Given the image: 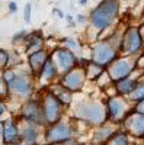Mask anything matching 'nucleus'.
<instances>
[{"label":"nucleus","instance_id":"nucleus-1","mask_svg":"<svg viewBox=\"0 0 144 145\" xmlns=\"http://www.w3.org/2000/svg\"><path fill=\"white\" fill-rule=\"evenodd\" d=\"M2 76L7 84V89L10 93V97L13 96L16 99L25 100L34 94L35 90V77L32 76L31 70H18L15 68H6L2 71Z\"/></svg>","mask_w":144,"mask_h":145},{"label":"nucleus","instance_id":"nucleus-2","mask_svg":"<svg viewBox=\"0 0 144 145\" xmlns=\"http://www.w3.org/2000/svg\"><path fill=\"white\" fill-rule=\"evenodd\" d=\"M121 3L119 0H102L89 13V26L96 32H103L116 20Z\"/></svg>","mask_w":144,"mask_h":145},{"label":"nucleus","instance_id":"nucleus-3","mask_svg":"<svg viewBox=\"0 0 144 145\" xmlns=\"http://www.w3.org/2000/svg\"><path fill=\"white\" fill-rule=\"evenodd\" d=\"M71 115H73V118L89 123L90 126H98V125L106 122L105 103H102L99 100L83 99V100L76 102L73 105Z\"/></svg>","mask_w":144,"mask_h":145},{"label":"nucleus","instance_id":"nucleus-4","mask_svg":"<svg viewBox=\"0 0 144 145\" xmlns=\"http://www.w3.org/2000/svg\"><path fill=\"white\" fill-rule=\"evenodd\" d=\"M39 100H41V107H42V115H44L45 125L58 122L60 119L64 118V113H66V109L67 107L53 93V90L50 87L45 89L41 93Z\"/></svg>","mask_w":144,"mask_h":145},{"label":"nucleus","instance_id":"nucleus-5","mask_svg":"<svg viewBox=\"0 0 144 145\" xmlns=\"http://www.w3.org/2000/svg\"><path fill=\"white\" fill-rule=\"evenodd\" d=\"M74 137V128L71 120H66L64 118L58 122L44 126V139L48 144H63L66 139Z\"/></svg>","mask_w":144,"mask_h":145},{"label":"nucleus","instance_id":"nucleus-6","mask_svg":"<svg viewBox=\"0 0 144 145\" xmlns=\"http://www.w3.org/2000/svg\"><path fill=\"white\" fill-rule=\"evenodd\" d=\"M18 119L44 128L45 122H44V115H42V107H41L39 97H32L31 96V97L23 100V103L20 105V109H19Z\"/></svg>","mask_w":144,"mask_h":145},{"label":"nucleus","instance_id":"nucleus-7","mask_svg":"<svg viewBox=\"0 0 144 145\" xmlns=\"http://www.w3.org/2000/svg\"><path fill=\"white\" fill-rule=\"evenodd\" d=\"M119 51L108 41H96L90 45V59L106 68L118 57Z\"/></svg>","mask_w":144,"mask_h":145},{"label":"nucleus","instance_id":"nucleus-8","mask_svg":"<svg viewBox=\"0 0 144 145\" xmlns=\"http://www.w3.org/2000/svg\"><path fill=\"white\" fill-rule=\"evenodd\" d=\"M105 110H106V120L112 123L122 122L125 116L130 113V106L122 96H108L105 102Z\"/></svg>","mask_w":144,"mask_h":145},{"label":"nucleus","instance_id":"nucleus-9","mask_svg":"<svg viewBox=\"0 0 144 145\" xmlns=\"http://www.w3.org/2000/svg\"><path fill=\"white\" fill-rule=\"evenodd\" d=\"M86 80L87 78H86L85 67H82V65H76L74 68H71L66 72H61L58 77V83L71 93L82 91V89L85 87Z\"/></svg>","mask_w":144,"mask_h":145},{"label":"nucleus","instance_id":"nucleus-10","mask_svg":"<svg viewBox=\"0 0 144 145\" xmlns=\"http://www.w3.org/2000/svg\"><path fill=\"white\" fill-rule=\"evenodd\" d=\"M144 45V39L141 36V32L138 28L131 26L127 29V32L122 36L119 52L124 55H137L141 52V48Z\"/></svg>","mask_w":144,"mask_h":145},{"label":"nucleus","instance_id":"nucleus-11","mask_svg":"<svg viewBox=\"0 0 144 145\" xmlns=\"http://www.w3.org/2000/svg\"><path fill=\"white\" fill-rule=\"evenodd\" d=\"M134 68H135V63L130 57H116L105 68V71L108 72V76L111 77L112 81H118L125 77H130Z\"/></svg>","mask_w":144,"mask_h":145},{"label":"nucleus","instance_id":"nucleus-12","mask_svg":"<svg viewBox=\"0 0 144 145\" xmlns=\"http://www.w3.org/2000/svg\"><path fill=\"white\" fill-rule=\"evenodd\" d=\"M50 55L55 61L60 72H66L71 68H74L76 65H79V55L63 45H60L54 48L53 51H50Z\"/></svg>","mask_w":144,"mask_h":145},{"label":"nucleus","instance_id":"nucleus-13","mask_svg":"<svg viewBox=\"0 0 144 145\" xmlns=\"http://www.w3.org/2000/svg\"><path fill=\"white\" fill-rule=\"evenodd\" d=\"M0 126H2V139L5 144H20L19 120L7 118L5 120H0Z\"/></svg>","mask_w":144,"mask_h":145},{"label":"nucleus","instance_id":"nucleus-14","mask_svg":"<svg viewBox=\"0 0 144 145\" xmlns=\"http://www.w3.org/2000/svg\"><path fill=\"white\" fill-rule=\"evenodd\" d=\"M60 74H61V72H60V70H58L55 61L53 59V57L50 55L48 59H47V63L44 64L42 70L39 71L38 77L35 80H37L42 87H45V86H48V84H53L54 81H58Z\"/></svg>","mask_w":144,"mask_h":145},{"label":"nucleus","instance_id":"nucleus-15","mask_svg":"<svg viewBox=\"0 0 144 145\" xmlns=\"http://www.w3.org/2000/svg\"><path fill=\"white\" fill-rule=\"evenodd\" d=\"M122 123L125 125V128L128 129L131 135L143 137V134H144V113H140L134 109V110H131L125 116Z\"/></svg>","mask_w":144,"mask_h":145},{"label":"nucleus","instance_id":"nucleus-16","mask_svg":"<svg viewBox=\"0 0 144 145\" xmlns=\"http://www.w3.org/2000/svg\"><path fill=\"white\" fill-rule=\"evenodd\" d=\"M48 57H50V51H47L45 48H42V50H38L35 52H31L28 54V68L31 70L32 76L37 78L39 71L42 70L44 64L47 63Z\"/></svg>","mask_w":144,"mask_h":145},{"label":"nucleus","instance_id":"nucleus-17","mask_svg":"<svg viewBox=\"0 0 144 145\" xmlns=\"http://www.w3.org/2000/svg\"><path fill=\"white\" fill-rule=\"evenodd\" d=\"M41 126L32 125L28 122H19V135H20V144H37L39 139V134H41Z\"/></svg>","mask_w":144,"mask_h":145},{"label":"nucleus","instance_id":"nucleus-18","mask_svg":"<svg viewBox=\"0 0 144 145\" xmlns=\"http://www.w3.org/2000/svg\"><path fill=\"white\" fill-rule=\"evenodd\" d=\"M44 36H42V32L41 31H32V32H28L26 35V39H25V52L26 54H31V52H35L38 50H42L44 48Z\"/></svg>","mask_w":144,"mask_h":145},{"label":"nucleus","instance_id":"nucleus-19","mask_svg":"<svg viewBox=\"0 0 144 145\" xmlns=\"http://www.w3.org/2000/svg\"><path fill=\"white\" fill-rule=\"evenodd\" d=\"M115 132L114 126H112V122L108 123V120L98 126H95L93 129V137H92V141L93 142H108L109 138L112 137V134Z\"/></svg>","mask_w":144,"mask_h":145},{"label":"nucleus","instance_id":"nucleus-20","mask_svg":"<svg viewBox=\"0 0 144 145\" xmlns=\"http://www.w3.org/2000/svg\"><path fill=\"white\" fill-rule=\"evenodd\" d=\"M135 84H137V80L131 78V77H125L122 80L114 81V87L116 89V94H119V96H128L130 91L135 87Z\"/></svg>","mask_w":144,"mask_h":145},{"label":"nucleus","instance_id":"nucleus-21","mask_svg":"<svg viewBox=\"0 0 144 145\" xmlns=\"http://www.w3.org/2000/svg\"><path fill=\"white\" fill-rule=\"evenodd\" d=\"M85 67V72H86V78L87 80H96L98 78L102 72L105 71V68L102 67V65H99V64H96V63H93L92 59H87V63L83 65Z\"/></svg>","mask_w":144,"mask_h":145},{"label":"nucleus","instance_id":"nucleus-22","mask_svg":"<svg viewBox=\"0 0 144 145\" xmlns=\"http://www.w3.org/2000/svg\"><path fill=\"white\" fill-rule=\"evenodd\" d=\"M60 42H61L63 46L68 48V50H71L73 52H76V54H79L82 51V44L79 42V39L73 38V36H64V38H61V41H60Z\"/></svg>","mask_w":144,"mask_h":145},{"label":"nucleus","instance_id":"nucleus-23","mask_svg":"<svg viewBox=\"0 0 144 145\" xmlns=\"http://www.w3.org/2000/svg\"><path fill=\"white\" fill-rule=\"evenodd\" d=\"M128 141H130V137L125 131H115L108 142L112 144V145H119V144L125 145V144H128Z\"/></svg>","mask_w":144,"mask_h":145},{"label":"nucleus","instance_id":"nucleus-24","mask_svg":"<svg viewBox=\"0 0 144 145\" xmlns=\"http://www.w3.org/2000/svg\"><path fill=\"white\" fill-rule=\"evenodd\" d=\"M128 99L133 100V102H135V103H138V102H141V100L144 99V83H138V81H137L135 87L130 91Z\"/></svg>","mask_w":144,"mask_h":145},{"label":"nucleus","instance_id":"nucleus-25","mask_svg":"<svg viewBox=\"0 0 144 145\" xmlns=\"http://www.w3.org/2000/svg\"><path fill=\"white\" fill-rule=\"evenodd\" d=\"M26 35H28V31L22 29L19 32H16L13 36H12V44L13 45H19V44H25V39H26Z\"/></svg>","mask_w":144,"mask_h":145},{"label":"nucleus","instance_id":"nucleus-26","mask_svg":"<svg viewBox=\"0 0 144 145\" xmlns=\"http://www.w3.org/2000/svg\"><path fill=\"white\" fill-rule=\"evenodd\" d=\"M9 67V51L0 48V71H3Z\"/></svg>","mask_w":144,"mask_h":145},{"label":"nucleus","instance_id":"nucleus-27","mask_svg":"<svg viewBox=\"0 0 144 145\" xmlns=\"http://www.w3.org/2000/svg\"><path fill=\"white\" fill-rule=\"evenodd\" d=\"M9 99L10 97V93H9V89H7V84L3 78V76H0V99Z\"/></svg>","mask_w":144,"mask_h":145},{"label":"nucleus","instance_id":"nucleus-28","mask_svg":"<svg viewBox=\"0 0 144 145\" xmlns=\"http://www.w3.org/2000/svg\"><path fill=\"white\" fill-rule=\"evenodd\" d=\"M31 19H32V5L31 3H26L23 6V20L25 23H31Z\"/></svg>","mask_w":144,"mask_h":145},{"label":"nucleus","instance_id":"nucleus-29","mask_svg":"<svg viewBox=\"0 0 144 145\" xmlns=\"http://www.w3.org/2000/svg\"><path fill=\"white\" fill-rule=\"evenodd\" d=\"M18 9H19V6H18V3H16V2H9V3H7V12H9L10 15L16 13Z\"/></svg>","mask_w":144,"mask_h":145},{"label":"nucleus","instance_id":"nucleus-30","mask_svg":"<svg viewBox=\"0 0 144 145\" xmlns=\"http://www.w3.org/2000/svg\"><path fill=\"white\" fill-rule=\"evenodd\" d=\"M86 22H89V18L85 16L83 13H79V15L76 16V23H79V25H85Z\"/></svg>","mask_w":144,"mask_h":145},{"label":"nucleus","instance_id":"nucleus-31","mask_svg":"<svg viewBox=\"0 0 144 145\" xmlns=\"http://www.w3.org/2000/svg\"><path fill=\"white\" fill-rule=\"evenodd\" d=\"M7 112V105L6 102H3V99H0V119L3 118V115Z\"/></svg>","mask_w":144,"mask_h":145},{"label":"nucleus","instance_id":"nucleus-32","mask_svg":"<svg viewBox=\"0 0 144 145\" xmlns=\"http://www.w3.org/2000/svg\"><path fill=\"white\" fill-rule=\"evenodd\" d=\"M53 13L57 15L58 19H64V18H66V13H64V12H63V10H60V9H57V7L53 9Z\"/></svg>","mask_w":144,"mask_h":145},{"label":"nucleus","instance_id":"nucleus-33","mask_svg":"<svg viewBox=\"0 0 144 145\" xmlns=\"http://www.w3.org/2000/svg\"><path fill=\"white\" fill-rule=\"evenodd\" d=\"M64 19L68 22V25H70V26H73V28L76 26V20H74L73 15H66V18H64Z\"/></svg>","mask_w":144,"mask_h":145},{"label":"nucleus","instance_id":"nucleus-34","mask_svg":"<svg viewBox=\"0 0 144 145\" xmlns=\"http://www.w3.org/2000/svg\"><path fill=\"white\" fill-rule=\"evenodd\" d=\"M135 110H137V112H140V113H144V99H143L141 102H138V103H137Z\"/></svg>","mask_w":144,"mask_h":145},{"label":"nucleus","instance_id":"nucleus-35","mask_svg":"<svg viewBox=\"0 0 144 145\" xmlns=\"http://www.w3.org/2000/svg\"><path fill=\"white\" fill-rule=\"evenodd\" d=\"M79 5L80 6H86L87 5V0H79Z\"/></svg>","mask_w":144,"mask_h":145},{"label":"nucleus","instance_id":"nucleus-36","mask_svg":"<svg viewBox=\"0 0 144 145\" xmlns=\"http://www.w3.org/2000/svg\"><path fill=\"white\" fill-rule=\"evenodd\" d=\"M0 36H2V32H0Z\"/></svg>","mask_w":144,"mask_h":145},{"label":"nucleus","instance_id":"nucleus-37","mask_svg":"<svg viewBox=\"0 0 144 145\" xmlns=\"http://www.w3.org/2000/svg\"><path fill=\"white\" fill-rule=\"evenodd\" d=\"M143 138H144V134H143Z\"/></svg>","mask_w":144,"mask_h":145}]
</instances>
